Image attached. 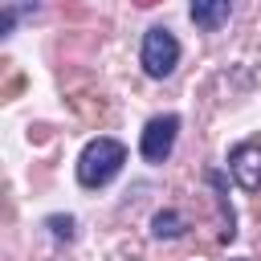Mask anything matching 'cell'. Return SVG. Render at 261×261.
<instances>
[{"label": "cell", "mask_w": 261, "mask_h": 261, "mask_svg": "<svg viewBox=\"0 0 261 261\" xmlns=\"http://www.w3.org/2000/svg\"><path fill=\"white\" fill-rule=\"evenodd\" d=\"M232 261H249V257H232Z\"/></svg>", "instance_id": "10"}, {"label": "cell", "mask_w": 261, "mask_h": 261, "mask_svg": "<svg viewBox=\"0 0 261 261\" xmlns=\"http://www.w3.org/2000/svg\"><path fill=\"white\" fill-rule=\"evenodd\" d=\"M45 228H49L57 241H73V216H49Z\"/></svg>", "instance_id": "8"}, {"label": "cell", "mask_w": 261, "mask_h": 261, "mask_svg": "<svg viewBox=\"0 0 261 261\" xmlns=\"http://www.w3.org/2000/svg\"><path fill=\"white\" fill-rule=\"evenodd\" d=\"M139 61L147 69V77H167L175 65H179V41L171 29L155 24L143 33V49H139Z\"/></svg>", "instance_id": "2"}, {"label": "cell", "mask_w": 261, "mask_h": 261, "mask_svg": "<svg viewBox=\"0 0 261 261\" xmlns=\"http://www.w3.org/2000/svg\"><path fill=\"white\" fill-rule=\"evenodd\" d=\"M228 171L245 192H261V139H245L228 151Z\"/></svg>", "instance_id": "4"}, {"label": "cell", "mask_w": 261, "mask_h": 261, "mask_svg": "<svg viewBox=\"0 0 261 261\" xmlns=\"http://www.w3.org/2000/svg\"><path fill=\"white\" fill-rule=\"evenodd\" d=\"M204 179H208V188L216 192V204H220V241L228 245L232 237H237V212L228 208V192H224V175L212 167V171H204Z\"/></svg>", "instance_id": "6"}, {"label": "cell", "mask_w": 261, "mask_h": 261, "mask_svg": "<svg viewBox=\"0 0 261 261\" xmlns=\"http://www.w3.org/2000/svg\"><path fill=\"white\" fill-rule=\"evenodd\" d=\"M122 163H126V147L118 139H110V135H98L77 155V184L82 188H102L122 171Z\"/></svg>", "instance_id": "1"}, {"label": "cell", "mask_w": 261, "mask_h": 261, "mask_svg": "<svg viewBox=\"0 0 261 261\" xmlns=\"http://www.w3.org/2000/svg\"><path fill=\"white\" fill-rule=\"evenodd\" d=\"M175 135H179V114H155L147 126H143V139H139V151L147 163H163L175 147Z\"/></svg>", "instance_id": "3"}, {"label": "cell", "mask_w": 261, "mask_h": 261, "mask_svg": "<svg viewBox=\"0 0 261 261\" xmlns=\"http://www.w3.org/2000/svg\"><path fill=\"white\" fill-rule=\"evenodd\" d=\"M184 228H188V220L179 216V212H155L151 216V232L159 237V241H175V237H184Z\"/></svg>", "instance_id": "7"}, {"label": "cell", "mask_w": 261, "mask_h": 261, "mask_svg": "<svg viewBox=\"0 0 261 261\" xmlns=\"http://www.w3.org/2000/svg\"><path fill=\"white\" fill-rule=\"evenodd\" d=\"M188 16H192V24H196V29L216 33L220 24H228V16H232V0H192Z\"/></svg>", "instance_id": "5"}, {"label": "cell", "mask_w": 261, "mask_h": 261, "mask_svg": "<svg viewBox=\"0 0 261 261\" xmlns=\"http://www.w3.org/2000/svg\"><path fill=\"white\" fill-rule=\"evenodd\" d=\"M135 4H139V8H151V4H155V0H135Z\"/></svg>", "instance_id": "9"}]
</instances>
